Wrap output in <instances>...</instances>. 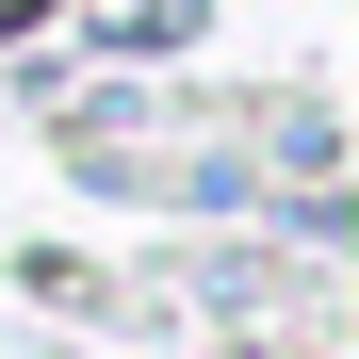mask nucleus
Segmentation results:
<instances>
[]
</instances>
